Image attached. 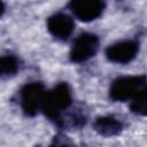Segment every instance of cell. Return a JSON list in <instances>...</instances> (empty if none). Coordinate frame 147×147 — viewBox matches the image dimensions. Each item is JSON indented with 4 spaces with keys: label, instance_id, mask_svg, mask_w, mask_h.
<instances>
[{
    "label": "cell",
    "instance_id": "cell-7",
    "mask_svg": "<svg viewBox=\"0 0 147 147\" xmlns=\"http://www.w3.org/2000/svg\"><path fill=\"white\" fill-rule=\"evenodd\" d=\"M48 31L59 39H67L74 30V21L67 14L57 13L47 21Z\"/></svg>",
    "mask_w": 147,
    "mask_h": 147
},
{
    "label": "cell",
    "instance_id": "cell-3",
    "mask_svg": "<svg viewBox=\"0 0 147 147\" xmlns=\"http://www.w3.org/2000/svg\"><path fill=\"white\" fill-rule=\"evenodd\" d=\"M44 86L40 83L33 82L26 84L21 91V105L22 109L26 115H34L39 109H41L42 101L45 98Z\"/></svg>",
    "mask_w": 147,
    "mask_h": 147
},
{
    "label": "cell",
    "instance_id": "cell-8",
    "mask_svg": "<svg viewBox=\"0 0 147 147\" xmlns=\"http://www.w3.org/2000/svg\"><path fill=\"white\" fill-rule=\"evenodd\" d=\"M94 129L101 136L113 137L121 132L122 123L113 116H103V117H99L95 121Z\"/></svg>",
    "mask_w": 147,
    "mask_h": 147
},
{
    "label": "cell",
    "instance_id": "cell-4",
    "mask_svg": "<svg viewBox=\"0 0 147 147\" xmlns=\"http://www.w3.org/2000/svg\"><path fill=\"white\" fill-rule=\"evenodd\" d=\"M99 39L96 36L92 33H83L80 34L74 42L72 48L70 51V57L74 62H84L92 56L98 51Z\"/></svg>",
    "mask_w": 147,
    "mask_h": 147
},
{
    "label": "cell",
    "instance_id": "cell-5",
    "mask_svg": "<svg viewBox=\"0 0 147 147\" xmlns=\"http://www.w3.org/2000/svg\"><path fill=\"white\" fill-rule=\"evenodd\" d=\"M69 6L77 18L90 22L102 14L105 3L103 0H71Z\"/></svg>",
    "mask_w": 147,
    "mask_h": 147
},
{
    "label": "cell",
    "instance_id": "cell-9",
    "mask_svg": "<svg viewBox=\"0 0 147 147\" xmlns=\"http://www.w3.org/2000/svg\"><path fill=\"white\" fill-rule=\"evenodd\" d=\"M18 69V61L13 55L2 56L0 60V71L2 76H9L17 71Z\"/></svg>",
    "mask_w": 147,
    "mask_h": 147
},
{
    "label": "cell",
    "instance_id": "cell-2",
    "mask_svg": "<svg viewBox=\"0 0 147 147\" xmlns=\"http://www.w3.org/2000/svg\"><path fill=\"white\" fill-rule=\"evenodd\" d=\"M147 85L145 76H126L116 79L109 91V95L115 101H126L136 98Z\"/></svg>",
    "mask_w": 147,
    "mask_h": 147
},
{
    "label": "cell",
    "instance_id": "cell-6",
    "mask_svg": "<svg viewBox=\"0 0 147 147\" xmlns=\"http://www.w3.org/2000/svg\"><path fill=\"white\" fill-rule=\"evenodd\" d=\"M138 53V44L132 40H123L113 44L106 49V55L109 61L115 63H129Z\"/></svg>",
    "mask_w": 147,
    "mask_h": 147
},
{
    "label": "cell",
    "instance_id": "cell-1",
    "mask_svg": "<svg viewBox=\"0 0 147 147\" xmlns=\"http://www.w3.org/2000/svg\"><path fill=\"white\" fill-rule=\"evenodd\" d=\"M71 105V93L65 83L56 85L52 91L45 93L41 110L45 115L52 119L59 122L61 119V113Z\"/></svg>",
    "mask_w": 147,
    "mask_h": 147
},
{
    "label": "cell",
    "instance_id": "cell-10",
    "mask_svg": "<svg viewBox=\"0 0 147 147\" xmlns=\"http://www.w3.org/2000/svg\"><path fill=\"white\" fill-rule=\"evenodd\" d=\"M131 109L133 113L147 115V87H145L136 98L132 99Z\"/></svg>",
    "mask_w": 147,
    "mask_h": 147
}]
</instances>
